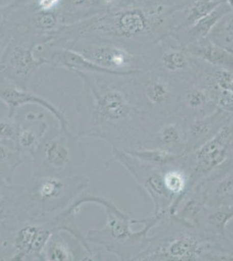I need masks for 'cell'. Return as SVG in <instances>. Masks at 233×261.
I'll use <instances>...</instances> for the list:
<instances>
[{
  "instance_id": "ffe728a7",
  "label": "cell",
  "mask_w": 233,
  "mask_h": 261,
  "mask_svg": "<svg viewBox=\"0 0 233 261\" xmlns=\"http://www.w3.org/2000/svg\"><path fill=\"white\" fill-rule=\"evenodd\" d=\"M27 155L16 146L0 144V174L1 181L12 184L15 172L24 163Z\"/></svg>"
},
{
  "instance_id": "4316f807",
  "label": "cell",
  "mask_w": 233,
  "mask_h": 261,
  "mask_svg": "<svg viewBox=\"0 0 233 261\" xmlns=\"http://www.w3.org/2000/svg\"><path fill=\"white\" fill-rule=\"evenodd\" d=\"M222 1H216V0H197L192 7L190 8L188 16L185 22V25H194L201 18L204 16L209 14L213 12L217 6H219L223 2Z\"/></svg>"
},
{
  "instance_id": "52a82bcc",
  "label": "cell",
  "mask_w": 233,
  "mask_h": 261,
  "mask_svg": "<svg viewBox=\"0 0 233 261\" xmlns=\"http://www.w3.org/2000/svg\"><path fill=\"white\" fill-rule=\"evenodd\" d=\"M57 230L54 220L29 222L12 229L1 227V260L43 261V250Z\"/></svg>"
},
{
  "instance_id": "3957f363",
  "label": "cell",
  "mask_w": 233,
  "mask_h": 261,
  "mask_svg": "<svg viewBox=\"0 0 233 261\" xmlns=\"http://www.w3.org/2000/svg\"><path fill=\"white\" fill-rule=\"evenodd\" d=\"M97 204L106 213L107 221L101 228L92 229L86 234L90 243L100 246L118 260H137L152 241L149 235L168 214H151L142 220L133 219L101 196L82 193L74 205L80 210L86 204Z\"/></svg>"
},
{
  "instance_id": "2e32d148",
  "label": "cell",
  "mask_w": 233,
  "mask_h": 261,
  "mask_svg": "<svg viewBox=\"0 0 233 261\" xmlns=\"http://www.w3.org/2000/svg\"><path fill=\"white\" fill-rule=\"evenodd\" d=\"M44 59L46 65L61 67L69 71L93 74L112 75V76H131L141 72L144 70L129 71H115L103 68L99 65L90 61L82 54L71 48H58L55 50L39 56Z\"/></svg>"
},
{
  "instance_id": "836d02e7",
  "label": "cell",
  "mask_w": 233,
  "mask_h": 261,
  "mask_svg": "<svg viewBox=\"0 0 233 261\" xmlns=\"http://www.w3.org/2000/svg\"><path fill=\"white\" fill-rule=\"evenodd\" d=\"M226 2H227L228 5L230 6V8L233 10V0H227Z\"/></svg>"
},
{
  "instance_id": "ba28073f",
  "label": "cell",
  "mask_w": 233,
  "mask_h": 261,
  "mask_svg": "<svg viewBox=\"0 0 233 261\" xmlns=\"http://www.w3.org/2000/svg\"><path fill=\"white\" fill-rule=\"evenodd\" d=\"M135 77L127 85L133 100L141 110L157 119L177 113L178 101L171 84L164 75L142 71Z\"/></svg>"
},
{
  "instance_id": "7a4b0ae2",
  "label": "cell",
  "mask_w": 233,
  "mask_h": 261,
  "mask_svg": "<svg viewBox=\"0 0 233 261\" xmlns=\"http://www.w3.org/2000/svg\"><path fill=\"white\" fill-rule=\"evenodd\" d=\"M89 179L31 175L23 185L1 181V227L12 229L29 222H47L85 193Z\"/></svg>"
},
{
  "instance_id": "277c9868",
  "label": "cell",
  "mask_w": 233,
  "mask_h": 261,
  "mask_svg": "<svg viewBox=\"0 0 233 261\" xmlns=\"http://www.w3.org/2000/svg\"><path fill=\"white\" fill-rule=\"evenodd\" d=\"M32 175L72 177L86 165V149L80 138L55 125L31 156Z\"/></svg>"
},
{
  "instance_id": "4dcf8cb0",
  "label": "cell",
  "mask_w": 233,
  "mask_h": 261,
  "mask_svg": "<svg viewBox=\"0 0 233 261\" xmlns=\"http://www.w3.org/2000/svg\"><path fill=\"white\" fill-rule=\"evenodd\" d=\"M59 2L60 0H38L37 6L39 11H54Z\"/></svg>"
},
{
  "instance_id": "9a60e30c",
  "label": "cell",
  "mask_w": 233,
  "mask_h": 261,
  "mask_svg": "<svg viewBox=\"0 0 233 261\" xmlns=\"http://www.w3.org/2000/svg\"><path fill=\"white\" fill-rule=\"evenodd\" d=\"M103 68L115 71L142 70L137 68L138 57L123 48L111 45L79 44L71 48Z\"/></svg>"
},
{
  "instance_id": "6da1fadb",
  "label": "cell",
  "mask_w": 233,
  "mask_h": 261,
  "mask_svg": "<svg viewBox=\"0 0 233 261\" xmlns=\"http://www.w3.org/2000/svg\"><path fill=\"white\" fill-rule=\"evenodd\" d=\"M76 74L85 86L77 103V136L96 138L123 151L143 148L160 119L137 106L127 84L116 85L92 73Z\"/></svg>"
},
{
  "instance_id": "8fae6325",
  "label": "cell",
  "mask_w": 233,
  "mask_h": 261,
  "mask_svg": "<svg viewBox=\"0 0 233 261\" xmlns=\"http://www.w3.org/2000/svg\"><path fill=\"white\" fill-rule=\"evenodd\" d=\"M35 46L15 45L1 59V77L21 89L28 90L30 81L37 71L46 65L44 59L36 58Z\"/></svg>"
},
{
  "instance_id": "d6a6232c",
  "label": "cell",
  "mask_w": 233,
  "mask_h": 261,
  "mask_svg": "<svg viewBox=\"0 0 233 261\" xmlns=\"http://www.w3.org/2000/svg\"><path fill=\"white\" fill-rule=\"evenodd\" d=\"M92 3H101L106 6H111L115 3L117 0H92Z\"/></svg>"
},
{
  "instance_id": "7c38bea8",
  "label": "cell",
  "mask_w": 233,
  "mask_h": 261,
  "mask_svg": "<svg viewBox=\"0 0 233 261\" xmlns=\"http://www.w3.org/2000/svg\"><path fill=\"white\" fill-rule=\"evenodd\" d=\"M187 119L177 113L158 120L143 148H161L183 154L186 146ZM141 148V149H143Z\"/></svg>"
},
{
  "instance_id": "8d00e7d4",
  "label": "cell",
  "mask_w": 233,
  "mask_h": 261,
  "mask_svg": "<svg viewBox=\"0 0 233 261\" xmlns=\"http://www.w3.org/2000/svg\"><path fill=\"white\" fill-rule=\"evenodd\" d=\"M141 1H143V0H141Z\"/></svg>"
},
{
  "instance_id": "e575fe53",
  "label": "cell",
  "mask_w": 233,
  "mask_h": 261,
  "mask_svg": "<svg viewBox=\"0 0 233 261\" xmlns=\"http://www.w3.org/2000/svg\"><path fill=\"white\" fill-rule=\"evenodd\" d=\"M225 48V49H226V50H228V51H229V53H230V54H231V55H232V57H233V48H229V47H224Z\"/></svg>"
},
{
  "instance_id": "4fadbf2b",
  "label": "cell",
  "mask_w": 233,
  "mask_h": 261,
  "mask_svg": "<svg viewBox=\"0 0 233 261\" xmlns=\"http://www.w3.org/2000/svg\"><path fill=\"white\" fill-rule=\"evenodd\" d=\"M0 98L1 102H3L8 108L7 116L9 118H13L15 113H17V111L20 107L29 105H36L44 108L48 113H51L54 119L59 122V125L61 129L65 132H70L68 119L61 109H59V107L46 98L37 95L29 90L21 89L3 77H1Z\"/></svg>"
},
{
  "instance_id": "603a6c76",
  "label": "cell",
  "mask_w": 233,
  "mask_h": 261,
  "mask_svg": "<svg viewBox=\"0 0 233 261\" xmlns=\"http://www.w3.org/2000/svg\"><path fill=\"white\" fill-rule=\"evenodd\" d=\"M125 151L140 160L160 166L175 162L183 156V154H177L161 148L137 149Z\"/></svg>"
},
{
  "instance_id": "7402d4cb",
  "label": "cell",
  "mask_w": 233,
  "mask_h": 261,
  "mask_svg": "<svg viewBox=\"0 0 233 261\" xmlns=\"http://www.w3.org/2000/svg\"><path fill=\"white\" fill-rule=\"evenodd\" d=\"M160 63L163 70L171 74L186 72L190 68L188 57L184 51L177 49L165 50L160 56Z\"/></svg>"
},
{
  "instance_id": "1f68e13d",
  "label": "cell",
  "mask_w": 233,
  "mask_h": 261,
  "mask_svg": "<svg viewBox=\"0 0 233 261\" xmlns=\"http://www.w3.org/2000/svg\"><path fill=\"white\" fill-rule=\"evenodd\" d=\"M71 1L75 6H88L90 4H93L92 0H71Z\"/></svg>"
},
{
  "instance_id": "cb8c5ba5",
  "label": "cell",
  "mask_w": 233,
  "mask_h": 261,
  "mask_svg": "<svg viewBox=\"0 0 233 261\" xmlns=\"http://www.w3.org/2000/svg\"><path fill=\"white\" fill-rule=\"evenodd\" d=\"M198 56L204 61L221 67H233V57L225 48L211 43L198 50Z\"/></svg>"
},
{
  "instance_id": "e0dca14e",
  "label": "cell",
  "mask_w": 233,
  "mask_h": 261,
  "mask_svg": "<svg viewBox=\"0 0 233 261\" xmlns=\"http://www.w3.org/2000/svg\"><path fill=\"white\" fill-rule=\"evenodd\" d=\"M224 113L225 112L219 109V112H214L213 114L187 119L186 146L184 155L192 153L213 137L211 133L214 132L216 125L221 122Z\"/></svg>"
},
{
  "instance_id": "5bb4252c",
  "label": "cell",
  "mask_w": 233,
  "mask_h": 261,
  "mask_svg": "<svg viewBox=\"0 0 233 261\" xmlns=\"http://www.w3.org/2000/svg\"><path fill=\"white\" fill-rule=\"evenodd\" d=\"M18 125V148L27 156H32L50 133L46 114L33 109L19 108L13 116Z\"/></svg>"
},
{
  "instance_id": "8992f818",
  "label": "cell",
  "mask_w": 233,
  "mask_h": 261,
  "mask_svg": "<svg viewBox=\"0 0 233 261\" xmlns=\"http://www.w3.org/2000/svg\"><path fill=\"white\" fill-rule=\"evenodd\" d=\"M164 6L148 10L129 7L106 13L72 27L77 36L85 33H97L122 39H132L148 35L154 27L163 22Z\"/></svg>"
},
{
  "instance_id": "ac0fdd59",
  "label": "cell",
  "mask_w": 233,
  "mask_h": 261,
  "mask_svg": "<svg viewBox=\"0 0 233 261\" xmlns=\"http://www.w3.org/2000/svg\"><path fill=\"white\" fill-rule=\"evenodd\" d=\"M206 91L220 110L233 113V71L219 69L208 81Z\"/></svg>"
},
{
  "instance_id": "30bf717a",
  "label": "cell",
  "mask_w": 233,
  "mask_h": 261,
  "mask_svg": "<svg viewBox=\"0 0 233 261\" xmlns=\"http://www.w3.org/2000/svg\"><path fill=\"white\" fill-rule=\"evenodd\" d=\"M232 144L233 123L224 125L206 142L189 153L192 154L190 161L187 160L191 170V191L198 178L209 174L226 161Z\"/></svg>"
},
{
  "instance_id": "83f0119b",
  "label": "cell",
  "mask_w": 233,
  "mask_h": 261,
  "mask_svg": "<svg viewBox=\"0 0 233 261\" xmlns=\"http://www.w3.org/2000/svg\"><path fill=\"white\" fill-rule=\"evenodd\" d=\"M36 28L44 33H50L56 31L59 24L62 22V18L55 11H39L32 18Z\"/></svg>"
},
{
  "instance_id": "5b68a950",
  "label": "cell",
  "mask_w": 233,
  "mask_h": 261,
  "mask_svg": "<svg viewBox=\"0 0 233 261\" xmlns=\"http://www.w3.org/2000/svg\"><path fill=\"white\" fill-rule=\"evenodd\" d=\"M162 228L152 236L147 249L138 261H192L205 257L206 244L200 235L167 216L160 223Z\"/></svg>"
},
{
  "instance_id": "f546056e",
  "label": "cell",
  "mask_w": 233,
  "mask_h": 261,
  "mask_svg": "<svg viewBox=\"0 0 233 261\" xmlns=\"http://www.w3.org/2000/svg\"><path fill=\"white\" fill-rule=\"evenodd\" d=\"M221 23L218 24L219 27H216L213 33H219L217 36V40L221 39V46L233 48V17H227L224 19L222 18Z\"/></svg>"
},
{
  "instance_id": "d6986e66",
  "label": "cell",
  "mask_w": 233,
  "mask_h": 261,
  "mask_svg": "<svg viewBox=\"0 0 233 261\" xmlns=\"http://www.w3.org/2000/svg\"><path fill=\"white\" fill-rule=\"evenodd\" d=\"M211 100L206 90L192 87L186 90L178 101L177 113L186 119L203 117L202 111L206 108Z\"/></svg>"
},
{
  "instance_id": "44dd1931",
  "label": "cell",
  "mask_w": 233,
  "mask_h": 261,
  "mask_svg": "<svg viewBox=\"0 0 233 261\" xmlns=\"http://www.w3.org/2000/svg\"><path fill=\"white\" fill-rule=\"evenodd\" d=\"M232 9L228 5L227 2L223 1L219 6H217L213 12L201 18L192 27V35L197 39H204L210 33L213 32L214 27L219 24L222 18L230 14Z\"/></svg>"
},
{
  "instance_id": "f1b7e54d",
  "label": "cell",
  "mask_w": 233,
  "mask_h": 261,
  "mask_svg": "<svg viewBox=\"0 0 233 261\" xmlns=\"http://www.w3.org/2000/svg\"><path fill=\"white\" fill-rule=\"evenodd\" d=\"M18 125L13 118L1 117L0 144L18 147Z\"/></svg>"
},
{
  "instance_id": "484cf974",
  "label": "cell",
  "mask_w": 233,
  "mask_h": 261,
  "mask_svg": "<svg viewBox=\"0 0 233 261\" xmlns=\"http://www.w3.org/2000/svg\"><path fill=\"white\" fill-rule=\"evenodd\" d=\"M212 199L216 206L233 204V174L224 177L216 184Z\"/></svg>"
},
{
  "instance_id": "d590c367",
  "label": "cell",
  "mask_w": 233,
  "mask_h": 261,
  "mask_svg": "<svg viewBox=\"0 0 233 261\" xmlns=\"http://www.w3.org/2000/svg\"><path fill=\"white\" fill-rule=\"evenodd\" d=\"M216 1H222V0H216Z\"/></svg>"
},
{
  "instance_id": "d4e9b609",
  "label": "cell",
  "mask_w": 233,
  "mask_h": 261,
  "mask_svg": "<svg viewBox=\"0 0 233 261\" xmlns=\"http://www.w3.org/2000/svg\"><path fill=\"white\" fill-rule=\"evenodd\" d=\"M232 219L233 204L216 206L206 215L207 225L218 233H224L225 226Z\"/></svg>"
},
{
  "instance_id": "9c48e42d",
  "label": "cell",
  "mask_w": 233,
  "mask_h": 261,
  "mask_svg": "<svg viewBox=\"0 0 233 261\" xmlns=\"http://www.w3.org/2000/svg\"><path fill=\"white\" fill-rule=\"evenodd\" d=\"M113 159L121 164L145 191L153 203L152 214H166L173 204V199L166 190L163 178L162 166H156L135 157L127 151L112 148Z\"/></svg>"
}]
</instances>
